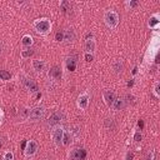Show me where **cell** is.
Masks as SVG:
<instances>
[{"mask_svg":"<svg viewBox=\"0 0 160 160\" xmlns=\"http://www.w3.org/2000/svg\"><path fill=\"white\" fill-rule=\"evenodd\" d=\"M51 21L48 18H40L32 21V29L35 32H38L39 35H48L51 31Z\"/></svg>","mask_w":160,"mask_h":160,"instance_id":"obj_1","label":"cell"},{"mask_svg":"<svg viewBox=\"0 0 160 160\" xmlns=\"http://www.w3.org/2000/svg\"><path fill=\"white\" fill-rule=\"evenodd\" d=\"M119 14L115 10H106L104 12V22L106 24L108 28L115 29L119 25Z\"/></svg>","mask_w":160,"mask_h":160,"instance_id":"obj_2","label":"cell"},{"mask_svg":"<svg viewBox=\"0 0 160 160\" xmlns=\"http://www.w3.org/2000/svg\"><path fill=\"white\" fill-rule=\"evenodd\" d=\"M64 128L62 125H56V126H52L51 130H50V136H51V140L54 142L55 146H60L62 145V136H64Z\"/></svg>","mask_w":160,"mask_h":160,"instance_id":"obj_3","label":"cell"},{"mask_svg":"<svg viewBox=\"0 0 160 160\" xmlns=\"http://www.w3.org/2000/svg\"><path fill=\"white\" fill-rule=\"evenodd\" d=\"M45 111L46 110H45L44 106H35L34 109L30 110L28 120L31 121V122H38V121H40L45 118Z\"/></svg>","mask_w":160,"mask_h":160,"instance_id":"obj_4","label":"cell"},{"mask_svg":"<svg viewBox=\"0 0 160 160\" xmlns=\"http://www.w3.org/2000/svg\"><path fill=\"white\" fill-rule=\"evenodd\" d=\"M65 120V114L59 110V111H54L46 120V125L49 128H52V126H56V125H61V122Z\"/></svg>","mask_w":160,"mask_h":160,"instance_id":"obj_5","label":"cell"},{"mask_svg":"<svg viewBox=\"0 0 160 160\" xmlns=\"http://www.w3.org/2000/svg\"><path fill=\"white\" fill-rule=\"evenodd\" d=\"M38 148H39V145H38V142H36L35 140H29V141H26V145H25V148H24V156H25L26 159H30V158L35 156V154H36V151H38Z\"/></svg>","mask_w":160,"mask_h":160,"instance_id":"obj_6","label":"cell"},{"mask_svg":"<svg viewBox=\"0 0 160 160\" xmlns=\"http://www.w3.org/2000/svg\"><path fill=\"white\" fill-rule=\"evenodd\" d=\"M89 102H90V94L89 91H82L78 99H76V105L80 110H86L88 106H89Z\"/></svg>","mask_w":160,"mask_h":160,"instance_id":"obj_7","label":"cell"},{"mask_svg":"<svg viewBox=\"0 0 160 160\" xmlns=\"http://www.w3.org/2000/svg\"><path fill=\"white\" fill-rule=\"evenodd\" d=\"M70 160H85L86 158V150L82 148H74L69 152Z\"/></svg>","mask_w":160,"mask_h":160,"instance_id":"obj_8","label":"cell"},{"mask_svg":"<svg viewBox=\"0 0 160 160\" xmlns=\"http://www.w3.org/2000/svg\"><path fill=\"white\" fill-rule=\"evenodd\" d=\"M95 49H96L95 39L92 38L91 34H88V35H86V40H85V51H86L88 54H92V55H94Z\"/></svg>","mask_w":160,"mask_h":160,"instance_id":"obj_9","label":"cell"},{"mask_svg":"<svg viewBox=\"0 0 160 160\" xmlns=\"http://www.w3.org/2000/svg\"><path fill=\"white\" fill-rule=\"evenodd\" d=\"M48 76L51 80H60L62 78V70H61V68L58 66V65L51 66L50 70H49V72H48Z\"/></svg>","mask_w":160,"mask_h":160,"instance_id":"obj_10","label":"cell"},{"mask_svg":"<svg viewBox=\"0 0 160 160\" xmlns=\"http://www.w3.org/2000/svg\"><path fill=\"white\" fill-rule=\"evenodd\" d=\"M115 99H116V95H115L114 91H111V90H105V91L102 92V100H104V102L106 104V106L111 108L112 104H114V101H115Z\"/></svg>","mask_w":160,"mask_h":160,"instance_id":"obj_11","label":"cell"},{"mask_svg":"<svg viewBox=\"0 0 160 160\" xmlns=\"http://www.w3.org/2000/svg\"><path fill=\"white\" fill-rule=\"evenodd\" d=\"M31 68L36 72L41 74L46 69V62H45V60H41V59H34V60H31Z\"/></svg>","mask_w":160,"mask_h":160,"instance_id":"obj_12","label":"cell"},{"mask_svg":"<svg viewBox=\"0 0 160 160\" xmlns=\"http://www.w3.org/2000/svg\"><path fill=\"white\" fill-rule=\"evenodd\" d=\"M78 65V56L76 55H69L65 59V66L69 71H74Z\"/></svg>","mask_w":160,"mask_h":160,"instance_id":"obj_13","label":"cell"},{"mask_svg":"<svg viewBox=\"0 0 160 160\" xmlns=\"http://www.w3.org/2000/svg\"><path fill=\"white\" fill-rule=\"evenodd\" d=\"M22 85H24L30 92H36V91H38V85H36V82H35L31 78H29V76H24V79H22Z\"/></svg>","mask_w":160,"mask_h":160,"instance_id":"obj_14","label":"cell"},{"mask_svg":"<svg viewBox=\"0 0 160 160\" xmlns=\"http://www.w3.org/2000/svg\"><path fill=\"white\" fill-rule=\"evenodd\" d=\"M75 31L72 29H66L64 30V41L66 44H70V42H74L75 41Z\"/></svg>","mask_w":160,"mask_h":160,"instance_id":"obj_15","label":"cell"},{"mask_svg":"<svg viewBox=\"0 0 160 160\" xmlns=\"http://www.w3.org/2000/svg\"><path fill=\"white\" fill-rule=\"evenodd\" d=\"M125 106H126L125 99H124V98H116L111 108H114V110H116V111H120V110H122Z\"/></svg>","mask_w":160,"mask_h":160,"instance_id":"obj_16","label":"cell"},{"mask_svg":"<svg viewBox=\"0 0 160 160\" xmlns=\"http://www.w3.org/2000/svg\"><path fill=\"white\" fill-rule=\"evenodd\" d=\"M159 24H160L159 14H154V15H151L150 19H149V21H148V26H149L150 29H156V28L159 26Z\"/></svg>","mask_w":160,"mask_h":160,"instance_id":"obj_17","label":"cell"},{"mask_svg":"<svg viewBox=\"0 0 160 160\" xmlns=\"http://www.w3.org/2000/svg\"><path fill=\"white\" fill-rule=\"evenodd\" d=\"M32 42H34L32 36L29 35V34H25V35L21 38V45H22L24 48H31Z\"/></svg>","mask_w":160,"mask_h":160,"instance_id":"obj_18","label":"cell"},{"mask_svg":"<svg viewBox=\"0 0 160 160\" xmlns=\"http://www.w3.org/2000/svg\"><path fill=\"white\" fill-rule=\"evenodd\" d=\"M72 135L70 134V131H64V136H62V145L68 146L71 141H72Z\"/></svg>","mask_w":160,"mask_h":160,"instance_id":"obj_19","label":"cell"},{"mask_svg":"<svg viewBox=\"0 0 160 160\" xmlns=\"http://www.w3.org/2000/svg\"><path fill=\"white\" fill-rule=\"evenodd\" d=\"M32 54H34V50H32L31 48H26V49H22V50L20 51V56H21L22 59H29Z\"/></svg>","mask_w":160,"mask_h":160,"instance_id":"obj_20","label":"cell"},{"mask_svg":"<svg viewBox=\"0 0 160 160\" xmlns=\"http://www.w3.org/2000/svg\"><path fill=\"white\" fill-rule=\"evenodd\" d=\"M59 6H60V10H61L62 12H66V11H69V10H70V2H69V1H66V0L60 1Z\"/></svg>","mask_w":160,"mask_h":160,"instance_id":"obj_21","label":"cell"},{"mask_svg":"<svg viewBox=\"0 0 160 160\" xmlns=\"http://www.w3.org/2000/svg\"><path fill=\"white\" fill-rule=\"evenodd\" d=\"M152 94H154V96H155L156 99H159V98H160V81H156V82L154 84Z\"/></svg>","mask_w":160,"mask_h":160,"instance_id":"obj_22","label":"cell"},{"mask_svg":"<svg viewBox=\"0 0 160 160\" xmlns=\"http://www.w3.org/2000/svg\"><path fill=\"white\" fill-rule=\"evenodd\" d=\"M10 78H11V74H10L9 71H6V70H0V80L8 81V80H10Z\"/></svg>","mask_w":160,"mask_h":160,"instance_id":"obj_23","label":"cell"},{"mask_svg":"<svg viewBox=\"0 0 160 160\" xmlns=\"http://www.w3.org/2000/svg\"><path fill=\"white\" fill-rule=\"evenodd\" d=\"M112 68H114V70H115L116 72H120V71L122 70V68H124V64H122L120 60H116V61L112 64Z\"/></svg>","mask_w":160,"mask_h":160,"instance_id":"obj_24","label":"cell"},{"mask_svg":"<svg viewBox=\"0 0 160 160\" xmlns=\"http://www.w3.org/2000/svg\"><path fill=\"white\" fill-rule=\"evenodd\" d=\"M2 160H14V154L12 151H5L4 152V156H2Z\"/></svg>","mask_w":160,"mask_h":160,"instance_id":"obj_25","label":"cell"},{"mask_svg":"<svg viewBox=\"0 0 160 160\" xmlns=\"http://www.w3.org/2000/svg\"><path fill=\"white\" fill-rule=\"evenodd\" d=\"M141 139H142V135H141V131H135L134 132V141H136V142H140L141 141Z\"/></svg>","mask_w":160,"mask_h":160,"instance_id":"obj_26","label":"cell"},{"mask_svg":"<svg viewBox=\"0 0 160 160\" xmlns=\"http://www.w3.org/2000/svg\"><path fill=\"white\" fill-rule=\"evenodd\" d=\"M55 40L56 41H64V31H58L55 34Z\"/></svg>","mask_w":160,"mask_h":160,"instance_id":"obj_27","label":"cell"},{"mask_svg":"<svg viewBox=\"0 0 160 160\" xmlns=\"http://www.w3.org/2000/svg\"><path fill=\"white\" fill-rule=\"evenodd\" d=\"M84 58H85V61H86V62H91V61L94 60V55H92V54H88V52H85Z\"/></svg>","mask_w":160,"mask_h":160,"instance_id":"obj_28","label":"cell"},{"mask_svg":"<svg viewBox=\"0 0 160 160\" xmlns=\"http://www.w3.org/2000/svg\"><path fill=\"white\" fill-rule=\"evenodd\" d=\"M126 5H128L129 8H135V6H138V5H139V2H138V1H128V2H126Z\"/></svg>","mask_w":160,"mask_h":160,"instance_id":"obj_29","label":"cell"},{"mask_svg":"<svg viewBox=\"0 0 160 160\" xmlns=\"http://www.w3.org/2000/svg\"><path fill=\"white\" fill-rule=\"evenodd\" d=\"M2 119H4V111H2V109L0 108V124L2 122Z\"/></svg>","mask_w":160,"mask_h":160,"instance_id":"obj_30","label":"cell"},{"mask_svg":"<svg viewBox=\"0 0 160 160\" xmlns=\"http://www.w3.org/2000/svg\"><path fill=\"white\" fill-rule=\"evenodd\" d=\"M2 50H4V45H2V42L0 41V55L2 54Z\"/></svg>","mask_w":160,"mask_h":160,"instance_id":"obj_31","label":"cell"},{"mask_svg":"<svg viewBox=\"0 0 160 160\" xmlns=\"http://www.w3.org/2000/svg\"><path fill=\"white\" fill-rule=\"evenodd\" d=\"M126 159H128V160H131V159H132V154H130V152H129V154H128V156H126Z\"/></svg>","mask_w":160,"mask_h":160,"instance_id":"obj_32","label":"cell"},{"mask_svg":"<svg viewBox=\"0 0 160 160\" xmlns=\"http://www.w3.org/2000/svg\"><path fill=\"white\" fill-rule=\"evenodd\" d=\"M139 126L142 128V126H144V122H142V121H139Z\"/></svg>","mask_w":160,"mask_h":160,"instance_id":"obj_33","label":"cell"}]
</instances>
